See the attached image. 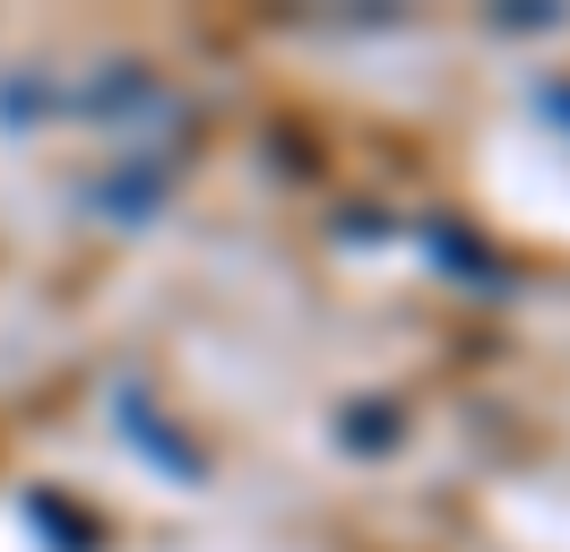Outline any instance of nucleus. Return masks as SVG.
Returning a JSON list of instances; mask_svg holds the SVG:
<instances>
[{"label":"nucleus","mask_w":570,"mask_h":552,"mask_svg":"<svg viewBox=\"0 0 570 552\" xmlns=\"http://www.w3.org/2000/svg\"><path fill=\"white\" fill-rule=\"evenodd\" d=\"M355 441L363 448H390L397 441V414L390 406H346V448H355Z\"/></svg>","instance_id":"nucleus-1"},{"label":"nucleus","mask_w":570,"mask_h":552,"mask_svg":"<svg viewBox=\"0 0 570 552\" xmlns=\"http://www.w3.org/2000/svg\"><path fill=\"white\" fill-rule=\"evenodd\" d=\"M501 27H519V34H528V27H553V9H535V0H519V9H501Z\"/></svg>","instance_id":"nucleus-2"}]
</instances>
